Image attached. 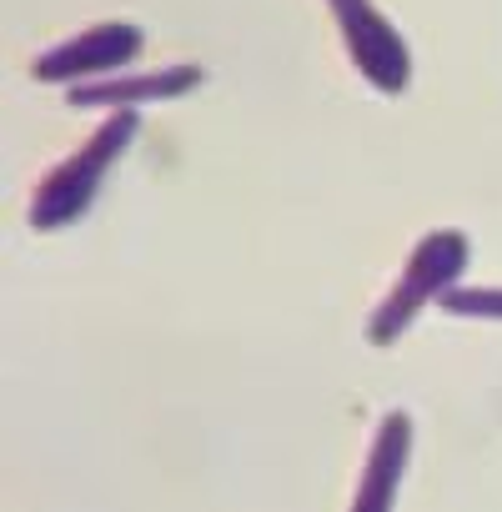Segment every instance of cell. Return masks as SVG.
Returning <instances> with one entry per match:
<instances>
[{"mask_svg": "<svg viewBox=\"0 0 502 512\" xmlns=\"http://www.w3.org/2000/svg\"><path fill=\"white\" fill-rule=\"evenodd\" d=\"M136 136H141V116H136L131 106H121L116 116H106V121L81 141L76 156H66L61 166H51V171L41 176L26 221H31L36 231H66L71 221H81L86 206L96 201L106 171L121 161V151H126Z\"/></svg>", "mask_w": 502, "mask_h": 512, "instance_id": "6da1fadb", "label": "cell"}, {"mask_svg": "<svg viewBox=\"0 0 502 512\" xmlns=\"http://www.w3.org/2000/svg\"><path fill=\"white\" fill-rule=\"evenodd\" d=\"M467 262H472L467 231H457V226L427 231V236L412 246L397 287L377 302V312H372V322H367V342H372V347H392V342L412 327V317H417L427 302H442V292L462 282Z\"/></svg>", "mask_w": 502, "mask_h": 512, "instance_id": "7a4b0ae2", "label": "cell"}, {"mask_svg": "<svg viewBox=\"0 0 502 512\" xmlns=\"http://www.w3.org/2000/svg\"><path fill=\"white\" fill-rule=\"evenodd\" d=\"M327 6H332V21H337L342 46H347L352 66L362 71V81L372 91H382V96L407 91V81H412V51L397 36V26L372 6V0H327Z\"/></svg>", "mask_w": 502, "mask_h": 512, "instance_id": "3957f363", "label": "cell"}, {"mask_svg": "<svg viewBox=\"0 0 502 512\" xmlns=\"http://www.w3.org/2000/svg\"><path fill=\"white\" fill-rule=\"evenodd\" d=\"M146 36L141 26L131 21H101V26H86L81 36H71L66 46H51L46 56L31 61V76L41 86H81V81H101V76H116L126 71L136 56H141Z\"/></svg>", "mask_w": 502, "mask_h": 512, "instance_id": "277c9868", "label": "cell"}, {"mask_svg": "<svg viewBox=\"0 0 502 512\" xmlns=\"http://www.w3.org/2000/svg\"><path fill=\"white\" fill-rule=\"evenodd\" d=\"M206 81L201 66H161V71H116V76H101V81H81L71 86V106L76 111H121V106H146V101H171V96H186Z\"/></svg>", "mask_w": 502, "mask_h": 512, "instance_id": "5b68a950", "label": "cell"}, {"mask_svg": "<svg viewBox=\"0 0 502 512\" xmlns=\"http://www.w3.org/2000/svg\"><path fill=\"white\" fill-rule=\"evenodd\" d=\"M407 452H412V417L397 407L377 422V437H372V452H367V467H362V482H357V497H352L357 512H387L392 507Z\"/></svg>", "mask_w": 502, "mask_h": 512, "instance_id": "8992f818", "label": "cell"}, {"mask_svg": "<svg viewBox=\"0 0 502 512\" xmlns=\"http://www.w3.org/2000/svg\"><path fill=\"white\" fill-rule=\"evenodd\" d=\"M442 312L472 317V322H502V287H447Z\"/></svg>", "mask_w": 502, "mask_h": 512, "instance_id": "52a82bcc", "label": "cell"}]
</instances>
